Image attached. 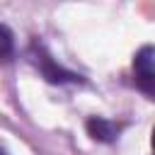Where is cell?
I'll use <instances>...</instances> for the list:
<instances>
[{"instance_id": "5b68a950", "label": "cell", "mask_w": 155, "mask_h": 155, "mask_svg": "<svg viewBox=\"0 0 155 155\" xmlns=\"http://www.w3.org/2000/svg\"><path fill=\"white\" fill-rule=\"evenodd\" d=\"M0 34H2V61H10V56H12V34H10V29L2 24V29H0Z\"/></svg>"}, {"instance_id": "277c9868", "label": "cell", "mask_w": 155, "mask_h": 155, "mask_svg": "<svg viewBox=\"0 0 155 155\" xmlns=\"http://www.w3.org/2000/svg\"><path fill=\"white\" fill-rule=\"evenodd\" d=\"M136 87L145 97L155 99V70L153 73H136Z\"/></svg>"}, {"instance_id": "3957f363", "label": "cell", "mask_w": 155, "mask_h": 155, "mask_svg": "<svg viewBox=\"0 0 155 155\" xmlns=\"http://www.w3.org/2000/svg\"><path fill=\"white\" fill-rule=\"evenodd\" d=\"M136 73H153L155 70V46H143L133 58Z\"/></svg>"}, {"instance_id": "6da1fadb", "label": "cell", "mask_w": 155, "mask_h": 155, "mask_svg": "<svg viewBox=\"0 0 155 155\" xmlns=\"http://www.w3.org/2000/svg\"><path fill=\"white\" fill-rule=\"evenodd\" d=\"M119 124H114V121H109V119H104V116H90L87 119V133L94 138V140H99V143H111V140H116V136H119Z\"/></svg>"}, {"instance_id": "8992f818", "label": "cell", "mask_w": 155, "mask_h": 155, "mask_svg": "<svg viewBox=\"0 0 155 155\" xmlns=\"http://www.w3.org/2000/svg\"><path fill=\"white\" fill-rule=\"evenodd\" d=\"M150 148H153V155H155V128H153V133H150Z\"/></svg>"}, {"instance_id": "7a4b0ae2", "label": "cell", "mask_w": 155, "mask_h": 155, "mask_svg": "<svg viewBox=\"0 0 155 155\" xmlns=\"http://www.w3.org/2000/svg\"><path fill=\"white\" fill-rule=\"evenodd\" d=\"M36 65L41 68V73H44V78H46L48 82H75V80H80L75 73H68V70H63L61 65H56L46 53H41V58L36 56Z\"/></svg>"}]
</instances>
